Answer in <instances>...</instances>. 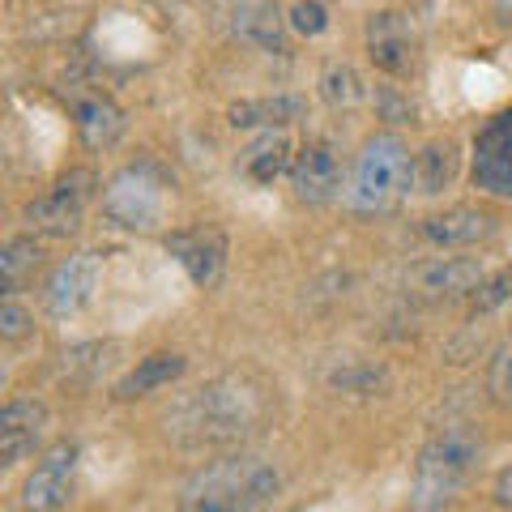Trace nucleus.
I'll list each match as a JSON object with an SVG mask.
<instances>
[{
	"instance_id": "1",
	"label": "nucleus",
	"mask_w": 512,
	"mask_h": 512,
	"mask_svg": "<svg viewBox=\"0 0 512 512\" xmlns=\"http://www.w3.org/2000/svg\"><path fill=\"white\" fill-rule=\"evenodd\" d=\"M265 389L248 376H218L184 393L167 414V436L184 448H227L265 423Z\"/></svg>"
},
{
	"instance_id": "2",
	"label": "nucleus",
	"mask_w": 512,
	"mask_h": 512,
	"mask_svg": "<svg viewBox=\"0 0 512 512\" xmlns=\"http://www.w3.org/2000/svg\"><path fill=\"white\" fill-rule=\"evenodd\" d=\"M278 491L282 474L269 457L227 453L184 478L175 512H261Z\"/></svg>"
},
{
	"instance_id": "3",
	"label": "nucleus",
	"mask_w": 512,
	"mask_h": 512,
	"mask_svg": "<svg viewBox=\"0 0 512 512\" xmlns=\"http://www.w3.org/2000/svg\"><path fill=\"white\" fill-rule=\"evenodd\" d=\"M483 457V436L470 423L440 427L431 436L419 457H414V478H410V512H444L453 508L461 487L470 483V474Z\"/></svg>"
},
{
	"instance_id": "4",
	"label": "nucleus",
	"mask_w": 512,
	"mask_h": 512,
	"mask_svg": "<svg viewBox=\"0 0 512 512\" xmlns=\"http://www.w3.org/2000/svg\"><path fill=\"white\" fill-rule=\"evenodd\" d=\"M414 188V154L397 133H372L355 154L346 180V210L350 214H389Z\"/></svg>"
},
{
	"instance_id": "5",
	"label": "nucleus",
	"mask_w": 512,
	"mask_h": 512,
	"mask_svg": "<svg viewBox=\"0 0 512 512\" xmlns=\"http://www.w3.org/2000/svg\"><path fill=\"white\" fill-rule=\"evenodd\" d=\"M103 214L124 231H154L167 214V175L158 163H128L103 188Z\"/></svg>"
},
{
	"instance_id": "6",
	"label": "nucleus",
	"mask_w": 512,
	"mask_h": 512,
	"mask_svg": "<svg viewBox=\"0 0 512 512\" xmlns=\"http://www.w3.org/2000/svg\"><path fill=\"white\" fill-rule=\"evenodd\" d=\"M94 184H99V180H94V171H86V167L60 175V180L47 188L43 197L26 201V210H22L26 227L39 231L43 239H69V235H77V231H82V218H86V205L94 197Z\"/></svg>"
},
{
	"instance_id": "7",
	"label": "nucleus",
	"mask_w": 512,
	"mask_h": 512,
	"mask_svg": "<svg viewBox=\"0 0 512 512\" xmlns=\"http://www.w3.org/2000/svg\"><path fill=\"white\" fill-rule=\"evenodd\" d=\"M77 457L82 453H77V444H69V440L43 448L22 483V508L26 512H60L69 504L73 483H77Z\"/></svg>"
},
{
	"instance_id": "8",
	"label": "nucleus",
	"mask_w": 512,
	"mask_h": 512,
	"mask_svg": "<svg viewBox=\"0 0 512 512\" xmlns=\"http://www.w3.org/2000/svg\"><path fill=\"white\" fill-rule=\"evenodd\" d=\"M474 188H483L487 197H512V107L495 111V116L478 128L474 137Z\"/></svg>"
},
{
	"instance_id": "9",
	"label": "nucleus",
	"mask_w": 512,
	"mask_h": 512,
	"mask_svg": "<svg viewBox=\"0 0 512 512\" xmlns=\"http://www.w3.org/2000/svg\"><path fill=\"white\" fill-rule=\"evenodd\" d=\"M99 274H103L99 252H73V256H64V261L43 282V308H47V316L69 320V316L82 312L86 303H90V295H94V286H99Z\"/></svg>"
},
{
	"instance_id": "10",
	"label": "nucleus",
	"mask_w": 512,
	"mask_h": 512,
	"mask_svg": "<svg viewBox=\"0 0 512 512\" xmlns=\"http://www.w3.org/2000/svg\"><path fill=\"white\" fill-rule=\"evenodd\" d=\"M346 184H342V158L333 150V141L316 137L308 146L295 150V163H291V192L295 201L303 205H329L338 197Z\"/></svg>"
},
{
	"instance_id": "11",
	"label": "nucleus",
	"mask_w": 512,
	"mask_h": 512,
	"mask_svg": "<svg viewBox=\"0 0 512 512\" xmlns=\"http://www.w3.org/2000/svg\"><path fill=\"white\" fill-rule=\"evenodd\" d=\"M367 56L380 73L389 77H406L414 69V60H419V39H414V26L406 13L397 9H380L367 18Z\"/></svg>"
},
{
	"instance_id": "12",
	"label": "nucleus",
	"mask_w": 512,
	"mask_h": 512,
	"mask_svg": "<svg viewBox=\"0 0 512 512\" xmlns=\"http://www.w3.org/2000/svg\"><path fill=\"white\" fill-rule=\"evenodd\" d=\"M167 248L175 252V261L184 265V274L197 286H214L227 269V235L214 227H188L167 235Z\"/></svg>"
},
{
	"instance_id": "13",
	"label": "nucleus",
	"mask_w": 512,
	"mask_h": 512,
	"mask_svg": "<svg viewBox=\"0 0 512 512\" xmlns=\"http://www.w3.org/2000/svg\"><path fill=\"white\" fill-rule=\"evenodd\" d=\"M47 436V410L30 397H18L0 410V466L13 470L26 457H35V448Z\"/></svg>"
},
{
	"instance_id": "14",
	"label": "nucleus",
	"mask_w": 512,
	"mask_h": 512,
	"mask_svg": "<svg viewBox=\"0 0 512 512\" xmlns=\"http://www.w3.org/2000/svg\"><path fill=\"white\" fill-rule=\"evenodd\" d=\"M495 235V214L478 205H453L444 214L423 218V239L436 248H474Z\"/></svg>"
},
{
	"instance_id": "15",
	"label": "nucleus",
	"mask_w": 512,
	"mask_h": 512,
	"mask_svg": "<svg viewBox=\"0 0 512 512\" xmlns=\"http://www.w3.org/2000/svg\"><path fill=\"white\" fill-rule=\"evenodd\" d=\"M414 282L431 299H453V295H474L487 282V269L474 256H436V261L414 269Z\"/></svg>"
},
{
	"instance_id": "16",
	"label": "nucleus",
	"mask_w": 512,
	"mask_h": 512,
	"mask_svg": "<svg viewBox=\"0 0 512 512\" xmlns=\"http://www.w3.org/2000/svg\"><path fill=\"white\" fill-rule=\"evenodd\" d=\"M295 146L282 128H265L261 137H252V146L239 154V175L252 184H274L278 175H291Z\"/></svg>"
},
{
	"instance_id": "17",
	"label": "nucleus",
	"mask_w": 512,
	"mask_h": 512,
	"mask_svg": "<svg viewBox=\"0 0 512 512\" xmlns=\"http://www.w3.org/2000/svg\"><path fill=\"white\" fill-rule=\"evenodd\" d=\"M73 124H77L82 146L107 150V146H116L124 133V111L111 103L107 94H82V99L73 103Z\"/></svg>"
},
{
	"instance_id": "18",
	"label": "nucleus",
	"mask_w": 512,
	"mask_h": 512,
	"mask_svg": "<svg viewBox=\"0 0 512 512\" xmlns=\"http://www.w3.org/2000/svg\"><path fill=\"white\" fill-rule=\"evenodd\" d=\"M308 103L299 94H261V99H239L231 103L227 120L231 128H291L303 120Z\"/></svg>"
},
{
	"instance_id": "19",
	"label": "nucleus",
	"mask_w": 512,
	"mask_h": 512,
	"mask_svg": "<svg viewBox=\"0 0 512 512\" xmlns=\"http://www.w3.org/2000/svg\"><path fill=\"white\" fill-rule=\"evenodd\" d=\"M188 372V359L175 355V350H154V355L137 359V367L128 376L116 380V397L120 402H133V397H146L154 389H167Z\"/></svg>"
},
{
	"instance_id": "20",
	"label": "nucleus",
	"mask_w": 512,
	"mask_h": 512,
	"mask_svg": "<svg viewBox=\"0 0 512 512\" xmlns=\"http://www.w3.org/2000/svg\"><path fill=\"white\" fill-rule=\"evenodd\" d=\"M457 141H427V146L414 154V188L423 192V197H440V192L457 180Z\"/></svg>"
},
{
	"instance_id": "21",
	"label": "nucleus",
	"mask_w": 512,
	"mask_h": 512,
	"mask_svg": "<svg viewBox=\"0 0 512 512\" xmlns=\"http://www.w3.org/2000/svg\"><path fill=\"white\" fill-rule=\"evenodd\" d=\"M235 30L239 39H248L265 52H286V35H282V18L269 0H248L235 9Z\"/></svg>"
},
{
	"instance_id": "22",
	"label": "nucleus",
	"mask_w": 512,
	"mask_h": 512,
	"mask_svg": "<svg viewBox=\"0 0 512 512\" xmlns=\"http://www.w3.org/2000/svg\"><path fill=\"white\" fill-rule=\"evenodd\" d=\"M320 99H325L329 107H338V111L359 107L367 99V86H363V77H359L355 64L329 60L325 69H320Z\"/></svg>"
},
{
	"instance_id": "23",
	"label": "nucleus",
	"mask_w": 512,
	"mask_h": 512,
	"mask_svg": "<svg viewBox=\"0 0 512 512\" xmlns=\"http://www.w3.org/2000/svg\"><path fill=\"white\" fill-rule=\"evenodd\" d=\"M43 265V244L35 235H13L5 248H0V278H5V295H13L18 286Z\"/></svg>"
},
{
	"instance_id": "24",
	"label": "nucleus",
	"mask_w": 512,
	"mask_h": 512,
	"mask_svg": "<svg viewBox=\"0 0 512 512\" xmlns=\"http://www.w3.org/2000/svg\"><path fill=\"white\" fill-rule=\"evenodd\" d=\"M286 26L295 30L303 39H316L329 30V5L325 0H291V9H286Z\"/></svg>"
},
{
	"instance_id": "25",
	"label": "nucleus",
	"mask_w": 512,
	"mask_h": 512,
	"mask_svg": "<svg viewBox=\"0 0 512 512\" xmlns=\"http://www.w3.org/2000/svg\"><path fill=\"white\" fill-rule=\"evenodd\" d=\"M508 299H512V261L474 291V312H495V308H504Z\"/></svg>"
},
{
	"instance_id": "26",
	"label": "nucleus",
	"mask_w": 512,
	"mask_h": 512,
	"mask_svg": "<svg viewBox=\"0 0 512 512\" xmlns=\"http://www.w3.org/2000/svg\"><path fill=\"white\" fill-rule=\"evenodd\" d=\"M487 389L500 406H512V342L500 346L491 355V367H487Z\"/></svg>"
},
{
	"instance_id": "27",
	"label": "nucleus",
	"mask_w": 512,
	"mask_h": 512,
	"mask_svg": "<svg viewBox=\"0 0 512 512\" xmlns=\"http://www.w3.org/2000/svg\"><path fill=\"white\" fill-rule=\"evenodd\" d=\"M329 380H333V389H346V393H376L384 384V372L380 367H342Z\"/></svg>"
},
{
	"instance_id": "28",
	"label": "nucleus",
	"mask_w": 512,
	"mask_h": 512,
	"mask_svg": "<svg viewBox=\"0 0 512 512\" xmlns=\"http://www.w3.org/2000/svg\"><path fill=\"white\" fill-rule=\"evenodd\" d=\"M30 329H35V320H30V312H26L13 295H5V303H0V338L18 342V338H26Z\"/></svg>"
},
{
	"instance_id": "29",
	"label": "nucleus",
	"mask_w": 512,
	"mask_h": 512,
	"mask_svg": "<svg viewBox=\"0 0 512 512\" xmlns=\"http://www.w3.org/2000/svg\"><path fill=\"white\" fill-rule=\"evenodd\" d=\"M495 504H500L504 512H512V461L495 474Z\"/></svg>"
},
{
	"instance_id": "30",
	"label": "nucleus",
	"mask_w": 512,
	"mask_h": 512,
	"mask_svg": "<svg viewBox=\"0 0 512 512\" xmlns=\"http://www.w3.org/2000/svg\"><path fill=\"white\" fill-rule=\"evenodd\" d=\"M491 13H495V22L512 35V0H491Z\"/></svg>"
}]
</instances>
